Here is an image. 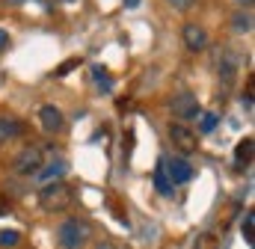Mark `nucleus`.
<instances>
[{
	"label": "nucleus",
	"instance_id": "a211bd4d",
	"mask_svg": "<svg viewBox=\"0 0 255 249\" xmlns=\"http://www.w3.org/2000/svg\"><path fill=\"white\" fill-rule=\"evenodd\" d=\"M92 74H95V83H98L104 92H110V89H113V80L107 77V71H104V68H92Z\"/></svg>",
	"mask_w": 255,
	"mask_h": 249
},
{
	"label": "nucleus",
	"instance_id": "20e7f679",
	"mask_svg": "<svg viewBox=\"0 0 255 249\" xmlns=\"http://www.w3.org/2000/svg\"><path fill=\"white\" fill-rule=\"evenodd\" d=\"M211 65H214L217 77L223 80V86H232V83H235V77H238V71H241V57H238L232 48H217Z\"/></svg>",
	"mask_w": 255,
	"mask_h": 249
},
{
	"label": "nucleus",
	"instance_id": "393cba45",
	"mask_svg": "<svg viewBox=\"0 0 255 249\" xmlns=\"http://www.w3.org/2000/svg\"><path fill=\"white\" fill-rule=\"evenodd\" d=\"M60 3H65V6H77V3H83V0H60Z\"/></svg>",
	"mask_w": 255,
	"mask_h": 249
},
{
	"label": "nucleus",
	"instance_id": "1a4fd4ad",
	"mask_svg": "<svg viewBox=\"0 0 255 249\" xmlns=\"http://www.w3.org/2000/svg\"><path fill=\"white\" fill-rule=\"evenodd\" d=\"M181 39H184V48L193 51V54L208 48V30H205L202 24H193V21L184 24V27H181Z\"/></svg>",
	"mask_w": 255,
	"mask_h": 249
},
{
	"label": "nucleus",
	"instance_id": "b1692460",
	"mask_svg": "<svg viewBox=\"0 0 255 249\" xmlns=\"http://www.w3.org/2000/svg\"><path fill=\"white\" fill-rule=\"evenodd\" d=\"M125 6H128V9H136V6H139V0H125Z\"/></svg>",
	"mask_w": 255,
	"mask_h": 249
},
{
	"label": "nucleus",
	"instance_id": "6e6552de",
	"mask_svg": "<svg viewBox=\"0 0 255 249\" xmlns=\"http://www.w3.org/2000/svg\"><path fill=\"white\" fill-rule=\"evenodd\" d=\"M39 124H42V130L45 133H63L65 130V116L60 107H54V104H45L42 110H39Z\"/></svg>",
	"mask_w": 255,
	"mask_h": 249
},
{
	"label": "nucleus",
	"instance_id": "6ab92c4d",
	"mask_svg": "<svg viewBox=\"0 0 255 249\" xmlns=\"http://www.w3.org/2000/svg\"><path fill=\"white\" fill-rule=\"evenodd\" d=\"M169 9H175V12H190L193 6H196V0H163Z\"/></svg>",
	"mask_w": 255,
	"mask_h": 249
},
{
	"label": "nucleus",
	"instance_id": "2eb2a0df",
	"mask_svg": "<svg viewBox=\"0 0 255 249\" xmlns=\"http://www.w3.org/2000/svg\"><path fill=\"white\" fill-rule=\"evenodd\" d=\"M196 119H199V133H211V130L217 127V122H220V116H217L214 110H202Z\"/></svg>",
	"mask_w": 255,
	"mask_h": 249
},
{
	"label": "nucleus",
	"instance_id": "f03ea898",
	"mask_svg": "<svg viewBox=\"0 0 255 249\" xmlns=\"http://www.w3.org/2000/svg\"><path fill=\"white\" fill-rule=\"evenodd\" d=\"M71 202H74V190L65 181H51V184H45L39 190V205L48 214H63Z\"/></svg>",
	"mask_w": 255,
	"mask_h": 249
},
{
	"label": "nucleus",
	"instance_id": "0eeeda50",
	"mask_svg": "<svg viewBox=\"0 0 255 249\" xmlns=\"http://www.w3.org/2000/svg\"><path fill=\"white\" fill-rule=\"evenodd\" d=\"M169 139H172V145H178L184 154H190V151H196V130H190L184 122H172L169 124Z\"/></svg>",
	"mask_w": 255,
	"mask_h": 249
},
{
	"label": "nucleus",
	"instance_id": "aec40b11",
	"mask_svg": "<svg viewBox=\"0 0 255 249\" xmlns=\"http://www.w3.org/2000/svg\"><path fill=\"white\" fill-rule=\"evenodd\" d=\"M253 214H247V217H244V238H247V241H250V244H253Z\"/></svg>",
	"mask_w": 255,
	"mask_h": 249
},
{
	"label": "nucleus",
	"instance_id": "f257e3e1",
	"mask_svg": "<svg viewBox=\"0 0 255 249\" xmlns=\"http://www.w3.org/2000/svg\"><path fill=\"white\" fill-rule=\"evenodd\" d=\"M92 241V226L83 217H68L57 226V244L60 249H83Z\"/></svg>",
	"mask_w": 255,
	"mask_h": 249
},
{
	"label": "nucleus",
	"instance_id": "f3484780",
	"mask_svg": "<svg viewBox=\"0 0 255 249\" xmlns=\"http://www.w3.org/2000/svg\"><path fill=\"white\" fill-rule=\"evenodd\" d=\"M77 65H80V57H71V60H65L63 65H57V68H54V77H65V74H68V71H74Z\"/></svg>",
	"mask_w": 255,
	"mask_h": 249
},
{
	"label": "nucleus",
	"instance_id": "9b49d317",
	"mask_svg": "<svg viewBox=\"0 0 255 249\" xmlns=\"http://www.w3.org/2000/svg\"><path fill=\"white\" fill-rule=\"evenodd\" d=\"M24 133V122L15 119V116H0V145L3 142H12Z\"/></svg>",
	"mask_w": 255,
	"mask_h": 249
},
{
	"label": "nucleus",
	"instance_id": "423d86ee",
	"mask_svg": "<svg viewBox=\"0 0 255 249\" xmlns=\"http://www.w3.org/2000/svg\"><path fill=\"white\" fill-rule=\"evenodd\" d=\"M163 172H166V178H169L172 184H187V181L193 178V163L187 160V157L172 154V157L163 160Z\"/></svg>",
	"mask_w": 255,
	"mask_h": 249
},
{
	"label": "nucleus",
	"instance_id": "5701e85b",
	"mask_svg": "<svg viewBox=\"0 0 255 249\" xmlns=\"http://www.w3.org/2000/svg\"><path fill=\"white\" fill-rule=\"evenodd\" d=\"M95 249H116L110 241H101V244H95Z\"/></svg>",
	"mask_w": 255,
	"mask_h": 249
},
{
	"label": "nucleus",
	"instance_id": "9d476101",
	"mask_svg": "<svg viewBox=\"0 0 255 249\" xmlns=\"http://www.w3.org/2000/svg\"><path fill=\"white\" fill-rule=\"evenodd\" d=\"M68 172V163H65L63 157H57V160H51V163H42V169H39V181L42 184H51V181H63V175Z\"/></svg>",
	"mask_w": 255,
	"mask_h": 249
},
{
	"label": "nucleus",
	"instance_id": "412c9836",
	"mask_svg": "<svg viewBox=\"0 0 255 249\" xmlns=\"http://www.w3.org/2000/svg\"><path fill=\"white\" fill-rule=\"evenodd\" d=\"M6 48H9V33H6V30L0 27V54H3Z\"/></svg>",
	"mask_w": 255,
	"mask_h": 249
},
{
	"label": "nucleus",
	"instance_id": "7ed1b4c3",
	"mask_svg": "<svg viewBox=\"0 0 255 249\" xmlns=\"http://www.w3.org/2000/svg\"><path fill=\"white\" fill-rule=\"evenodd\" d=\"M42 163H45V148L36 145V142H30V145H24V148L18 151V157L12 160V172L21 175V178H36L39 169H42Z\"/></svg>",
	"mask_w": 255,
	"mask_h": 249
},
{
	"label": "nucleus",
	"instance_id": "f8f14e48",
	"mask_svg": "<svg viewBox=\"0 0 255 249\" xmlns=\"http://www.w3.org/2000/svg\"><path fill=\"white\" fill-rule=\"evenodd\" d=\"M229 24L235 33H253V9H238Z\"/></svg>",
	"mask_w": 255,
	"mask_h": 249
},
{
	"label": "nucleus",
	"instance_id": "ddd939ff",
	"mask_svg": "<svg viewBox=\"0 0 255 249\" xmlns=\"http://www.w3.org/2000/svg\"><path fill=\"white\" fill-rule=\"evenodd\" d=\"M154 184H157V193H160V196H172V181H169L166 172H163V160H160L157 169H154Z\"/></svg>",
	"mask_w": 255,
	"mask_h": 249
},
{
	"label": "nucleus",
	"instance_id": "39448f33",
	"mask_svg": "<svg viewBox=\"0 0 255 249\" xmlns=\"http://www.w3.org/2000/svg\"><path fill=\"white\" fill-rule=\"evenodd\" d=\"M169 107H172V116L181 119V122H190V119H196V116L202 113V104H199V98H196L193 92H181V95H175Z\"/></svg>",
	"mask_w": 255,
	"mask_h": 249
},
{
	"label": "nucleus",
	"instance_id": "dca6fc26",
	"mask_svg": "<svg viewBox=\"0 0 255 249\" xmlns=\"http://www.w3.org/2000/svg\"><path fill=\"white\" fill-rule=\"evenodd\" d=\"M21 244V235L15 232V229H9V232H0V247L3 249H15Z\"/></svg>",
	"mask_w": 255,
	"mask_h": 249
},
{
	"label": "nucleus",
	"instance_id": "4be33fe9",
	"mask_svg": "<svg viewBox=\"0 0 255 249\" xmlns=\"http://www.w3.org/2000/svg\"><path fill=\"white\" fill-rule=\"evenodd\" d=\"M6 211H9V202H6V199H3V196H0V217H3V214H6Z\"/></svg>",
	"mask_w": 255,
	"mask_h": 249
},
{
	"label": "nucleus",
	"instance_id": "4468645a",
	"mask_svg": "<svg viewBox=\"0 0 255 249\" xmlns=\"http://www.w3.org/2000/svg\"><path fill=\"white\" fill-rule=\"evenodd\" d=\"M235 160H238V163H250V160H253V136H244V139L238 142Z\"/></svg>",
	"mask_w": 255,
	"mask_h": 249
}]
</instances>
